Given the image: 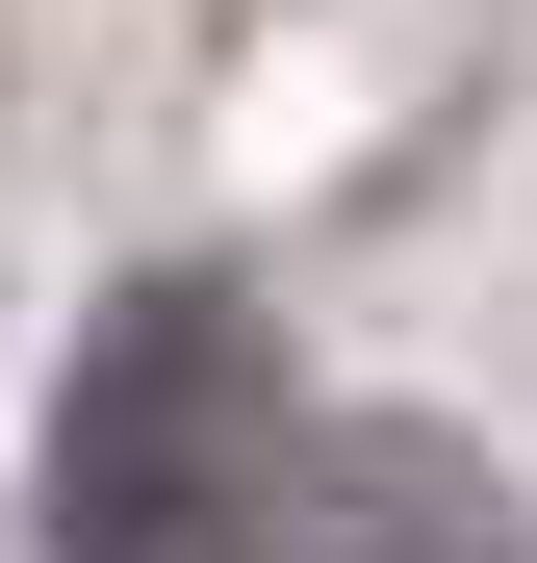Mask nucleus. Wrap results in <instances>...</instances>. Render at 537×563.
I'll return each mask as SVG.
<instances>
[{
  "mask_svg": "<svg viewBox=\"0 0 537 563\" xmlns=\"http://www.w3.org/2000/svg\"><path fill=\"white\" fill-rule=\"evenodd\" d=\"M26 563H282V333H256V282L154 256L128 308L52 358Z\"/></svg>",
  "mask_w": 537,
  "mask_h": 563,
  "instance_id": "nucleus-1",
  "label": "nucleus"
},
{
  "mask_svg": "<svg viewBox=\"0 0 537 563\" xmlns=\"http://www.w3.org/2000/svg\"><path fill=\"white\" fill-rule=\"evenodd\" d=\"M282 563H537V538L461 435H333V461H282Z\"/></svg>",
  "mask_w": 537,
  "mask_h": 563,
  "instance_id": "nucleus-2",
  "label": "nucleus"
}]
</instances>
